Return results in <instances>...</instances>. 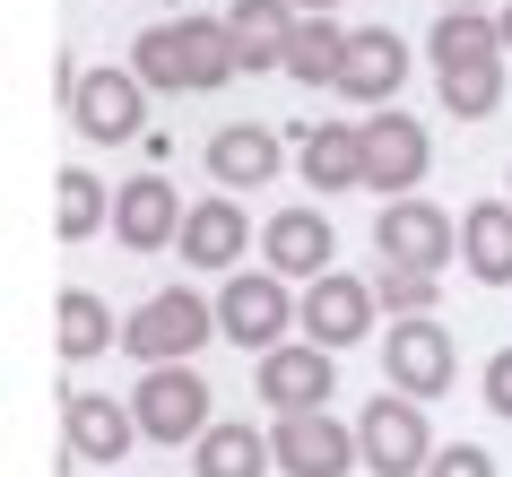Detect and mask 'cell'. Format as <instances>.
<instances>
[{
	"label": "cell",
	"instance_id": "obj_1",
	"mask_svg": "<svg viewBox=\"0 0 512 477\" xmlns=\"http://www.w3.org/2000/svg\"><path fill=\"white\" fill-rule=\"evenodd\" d=\"M131 70L148 87H165V96H209V87L243 79V53L226 35V18H165V27H148L131 44Z\"/></svg>",
	"mask_w": 512,
	"mask_h": 477
},
{
	"label": "cell",
	"instance_id": "obj_2",
	"mask_svg": "<svg viewBox=\"0 0 512 477\" xmlns=\"http://www.w3.org/2000/svg\"><path fill=\"white\" fill-rule=\"evenodd\" d=\"M356 451H365V469H374V477H426L443 443H434V425H426V399L374 391V399H365V417H356Z\"/></svg>",
	"mask_w": 512,
	"mask_h": 477
},
{
	"label": "cell",
	"instance_id": "obj_3",
	"mask_svg": "<svg viewBox=\"0 0 512 477\" xmlns=\"http://www.w3.org/2000/svg\"><path fill=\"white\" fill-rule=\"evenodd\" d=\"M70 131L96 139V148H122V139H148V79L139 70H70Z\"/></svg>",
	"mask_w": 512,
	"mask_h": 477
},
{
	"label": "cell",
	"instance_id": "obj_4",
	"mask_svg": "<svg viewBox=\"0 0 512 477\" xmlns=\"http://www.w3.org/2000/svg\"><path fill=\"white\" fill-rule=\"evenodd\" d=\"M209 330H217V304H200L191 287H157L122 321V356H139V365H191V347H209Z\"/></svg>",
	"mask_w": 512,
	"mask_h": 477
},
{
	"label": "cell",
	"instance_id": "obj_5",
	"mask_svg": "<svg viewBox=\"0 0 512 477\" xmlns=\"http://www.w3.org/2000/svg\"><path fill=\"white\" fill-rule=\"evenodd\" d=\"M131 408H139V434H148V443H200V434H209V382H200V373L191 365H148L139 373V391H131Z\"/></svg>",
	"mask_w": 512,
	"mask_h": 477
},
{
	"label": "cell",
	"instance_id": "obj_6",
	"mask_svg": "<svg viewBox=\"0 0 512 477\" xmlns=\"http://www.w3.org/2000/svg\"><path fill=\"white\" fill-rule=\"evenodd\" d=\"M374 252H382V269H426V278H434V269L460 252V217L434 209V200H382Z\"/></svg>",
	"mask_w": 512,
	"mask_h": 477
},
{
	"label": "cell",
	"instance_id": "obj_7",
	"mask_svg": "<svg viewBox=\"0 0 512 477\" xmlns=\"http://www.w3.org/2000/svg\"><path fill=\"white\" fill-rule=\"evenodd\" d=\"M296 321H304V295H287L278 269H270V278H226V295H217V330H226L235 347H261V356L287 347Z\"/></svg>",
	"mask_w": 512,
	"mask_h": 477
},
{
	"label": "cell",
	"instance_id": "obj_8",
	"mask_svg": "<svg viewBox=\"0 0 512 477\" xmlns=\"http://www.w3.org/2000/svg\"><path fill=\"white\" fill-rule=\"evenodd\" d=\"M426 165H434L426 122H408V113H391V105L365 122V191H382V200H417Z\"/></svg>",
	"mask_w": 512,
	"mask_h": 477
},
{
	"label": "cell",
	"instance_id": "obj_9",
	"mask_svg": "<svg viewBox=\"0 0 512 477\" xmlns=\"http://www.w3.org/2000/svg\"><path fill=\"white\" fill-rule=\"evenodd\" d=\"M270 451L287 477H348L365 451H356V425L322 417V408H304V417H278L270 425Z\"/></svg>",
	"mask_w": 512,
	"mask_h": 477
},
{
	"label": "cell",
	"instance_id": "obj_10",
	"mask_svg": "<svg viewBox=\"0 0 512 477\" xmlns=\"http://www.w3.org/2000/svg\"><path fill=\"white\" fill-rule=\"evenodd\" d=\"M374 313H382V295L365 287V278H348V269H330V278L304 287V321H296V330H304L313 347L339 356V347H356L365 330H374Z\"/></svg>",
	"mask_w": 512,
	"mask_h": 477
},
{
	"label": "cell",
	"instance_id": "obj_11",
	"mask_svg": "<svg viewBox=\"0 0 512 477\" xmlns=\"http://www.w3.org/2000/svg\"><path fill=\"white\" fill-rule=\"evenodd\" d=\"M382 391H408V399H443L452 391V373H460V356H452V339L434 330V313L426 321H391V347H382Z\"/></svg>",
	"mask_w": 512,
	"mask_h": 477
},
{
	"label": "cell",
	"instance_id": "obj_12",
	"mask_svg": "<svg viewBox=\"0 0 512 477\" xmlns=\"http://www.w3.org/2000/svg\"><path fill=\"white\" fill-rule=\"evenodd\" d=\"M330 382H339V356L330 347H270L261 356V408L270 417H304V408H330Z\"/></svg>",
	"mask_w": 512,
	"mask_h": 477
},
{
	"label": "cell",
	"instance_id": "obj_13",
	"mask_svg": "<svg viewBox=\"0 0 512 477\" xmlns=\"http://www.w3.org/2000/svg\"><path fill=\"white\" fill-rule=\"evenodd\" d=\"M183 200L165 174H131V183L113 191V243L122 252H165V243H183Z\"/></svg>",
	"mask_w": 512,
	"mask_h": 477
},
{
	"label": "cell",
	"instance_id": "obj_14",
	"mask_svg": "<svg viewBox=\"0 0 512 477\" xmlns=\"http://www.w3.org/2000/svg\"><path fill=\"white\" fill-rule=\"evenodd\" d=\"M61 434H70V460H105V469L131 443H148V434H139V408L113 399V391H70L61 399Z\"/></svg>",
	"mask_w": 512,
	"mask_h": 477
},
{
	"label": "cell",
	"instance_id": "obj_15",
	"mask_svg": "<svg viewBox=\"0 0 512 477\" xmlns=\"http://www.w3.org/2000/svg\"><path fill=\"white\" fill-rule=\"evenodd\" d=\"M434 79H478V70H504V35H495V9H443L426 35Z\"/></svg>",
	"mask_w": 512,
	"mask_h": 477
},
{
	"label": "cell",
	"instance_id": "obj_16",
	"mask_svg": "<svg viewBox=\"0 0 512 477\" xmlns=\"http://www.w3.org/2000/svg\"><path fill=\"white\" fill-rule=\"evenodd\" d=\"M296 174L313 191H365V131H348V122H296Z\"/></svg>",
	"mask_w": 512,
	"mask_h": 477
},
{
	"label": "cell",
	"instance_id": "obj_17",
	"mask_svg": "<svg viewBox=\"0 0 512 477\" xmlns=\"http://www.w3.org/2000/svg\"><path fill=\"white\" fill-rule=\"evenodd\" d=\"M400 79H408V44L391 27H356L348 35V61H339V96H356V105H391L400 96Z\"/></svg>",
	"mask_w": 512,
	"mask_h": 477
},
{
	"label": "cell",
	"instance_id": "obj_18",
	"mask_svg": "<svg viewBox=\"0 0 512 477\" xmlns=\"http://www.w3.org/2000/svg\"><path fill=\"white\" fill-rule=\"evenodd\" d=\"M261 261L278 269V278H330V217L322 209H278L270 226H261Z\"/></svg>",
	"mask_w": 512,
	"mask_h": 477
},
{
	"label": "cell",
	"instance_id": "obj_19",
	"mask_svg": "<svg viewBox=\"0 0 512 477\" xmlns=\"http://www.w3.org/2000/svg\"><path fill=\"white\" fill-rule=\"evenodd\" d=\"M287 131H261V122H226V131L209 139V174L226 191H261L278 183V165H287V148H278Z\"/></svg>",
	"mask_w": 512,
	"mask_h": 477
},
{
	"label": "cell",
	"instance_id": "obj_20",
	"mask_svg": "<svg viewBox=\"0 0 512 477\" xmlns=\"http://www.w3.org/2000/svg\"><path fill=\"white\" fill-rule=\"evenodd\" d=\"M226 35H235L243 70H287V35H296V0H226Z\"/></svg>",
	"mask_w": 512,
	"mask_h": 477
},
{
	"label": "cell",
	"instance_id": "obj_21",
	"mask_svg": "<svg viewBox=\"0 0 512 477\" xmlns=\"http://www.w3.org/2000/svg\"><path fill=\"white\" fill-rule=\"evenodd\" d=\"M243 243H252V217H243L235 200H200V209L183 217V261L200 269V278H226V269L243 261Z\"/></svg>",
	"mask_w": 512,
	"mask_h": 477
},
{
	"label": "cell",
	"instance_id": "obj_22",
	"mask_svg": "<svg viewBox=\"0 0 512 477\" xmlns=\"http://www.w3.org/2000/svg\"><path fill=\"white\" fill-rule=\"evenodd\" d=\"M460 269H469L478 287H512V200L460 209Z\"/></svg>",
	"mask_w": 512,
	"mask_h": 477
},
{
	"label": "cell",
	"instance_id": "obj_23",
	"mask_svg": "<svg viewBox=\"0 0 512 477\" xmlns=\"http://www.w3.org/2000/svg\"><path fill=\"white\" fill-rule=\"evenodd\" d=\"M191 469H200V477H270L278 451H270V434H252L243 417H217L209 434L191 443Z\"/></svg>",
	"mask_w": 512,
	"mask_h": 477
},
{
	"label": "cell",
	"instance_id": "obj_24",
	"mask_svg": "<svg viewBox=\"0 0 512 477\" xmlns=\"http://www.w3.org/2000/svg\"><path fill=\"white\" fill-rule=\"evenodd\" d=\"M53 339H61V356L70 365H87V356H105L122 330H113V304L96 287H61V304H53Z\"/></svg>",
	"mask_w": 512,
	"mask_h": 477
},
{
	"label": "cell",
	"instance_id": "obj_25",
	"mask_svg": "<svg viewBox=\"0 0 512 477\" xmlns=\"http://www.w3.org/2000/svg\"><path fill=\"white\" fill-rule=\"evenodd\" d=\"M348 35H356V27H339V18H296V35H287V79H304V87H339Z\"/></svg>",
	"mask_w": 512,
	"mask_h": 477
},
{
	"label": "cell",
	"instance_id": "obj_26",
	"mask_svg": "<svg viewBox=\"0 0 512 477\" xmlns=\"http://www.w3.org/2000/svg\"><path fill=\"white\" fill-rule=\"evenodd\" d=\"M105 217H113V191L96 183L87 165H61V183H53V235L61 243H87Z\"/></svg>",
	"mask_w": 512,
	"mask_h": 477
},
{
	"label": "cell",
	"instance_id": "obj_27",
	"mask_svg": "<svg viewBox=\"0 0 512 477\" xmlns=\"http://www.w3.org/2000/svg\"><path fill=\"white\" fill-rule=\"evenodd\" d=\"M374 295H382L400 321H426V313H434V278H426V269H382Z\"/></svg>",
	"mask_w": 512,
	"mask_h": 477
},
{
	"label": "cell",
	"instance_id": "obj_28",
	"mask_svg": "<svg viewBox=\"0 0 512 477\" xmlns=\"http://www.w3.org/2000/svg\"><path fill=\"white\" fill-rule=\"evenodd\" d=\"M426 477H495V451H486V443H443Z\"/></svg>",
	"mask_w": 512,
	"mask_h": 477
},
{
	"label": "cell",
	"instance_id": "obj_29",
	"mask_svg": "<svg viewBox=\"0 0 512 477\" xmlns=\"http://www.w3.org/2000/svg\"><path fill=\"white\" fill-rule=\"evenodd\" d=\"M486 408L512 425V347H495V356H486Z\"/></svg>",
	"mask_w": 512,
	"mask_h": 477
},
{
	"label": "cell",
	"instance_id": "obj_30",
	"mask_svg": "<svg viewBox=\"0 0 512 477\" xmlns=\"http://www.w3.org/2000/svg\"><path fill=\"white\" fill-rule=\"evenodd\" d=\"M330 9H339V0H296V18H330Z\"/></svg>",
	"mask_w": 512,
	"mask_h": 477
},
{
	"label": "cell",
	"instance_id": "obj_31",
	"mask_svg": "<svg viewBox=\"0 0 512 477\" xmlns=\"http://www.w3.org/2000/svg\"><path fill=\"white\" fill-rule=\"evenodd\" d=\"M495 35H504V53H512V0H504V9H495Z\"/></svg>",
	"mask_w": 512,
	"mask_h": 477
},
{
	"label": "cell",
	"instance_id": "obj_32",
	"mask_svg": "<svg viewBox=\"0 0 512 477\" xmlns=\"http://www.w3.org/2000/svg\"><path fill=\"white\" fill-rule=\"evenodd\" d=\"M443 9H504V0H443Z\"/></svg>",
	"mask_w": 512,
	"mask_h": 477
}]
</instances>
